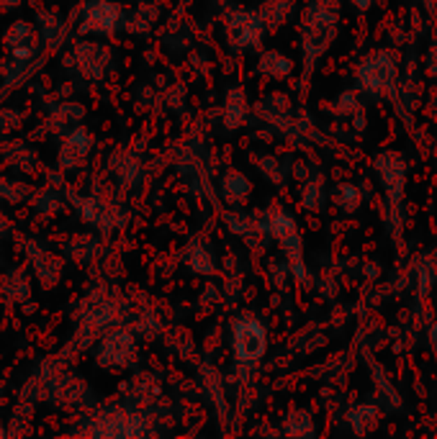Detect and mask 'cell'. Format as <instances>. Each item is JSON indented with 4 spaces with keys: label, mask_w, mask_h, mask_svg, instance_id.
<instances>
[{
    "label": "cell",
    "mask_w": 437,
    "mask_h": 439,
    "mask_svg": "<svg viewBox=\"0 0 437 439\" xmlns=\"http://www.w3.org/2000/svg\"><path fill=\"white\" fill-rule=\"evenodd\" d=\"M396 60L388 52H376L358 64V82L370 93H388L396 85Z\"/></svg>",
    "instance_id": "cell-1"
},
{
    "label": "cell",
    "mask_w": 437,
    "mask_h": 439,
    "mask_svg": "<svg viewBox=\"0 0 437 439\" xmlns=\"http://www.w3.org/2000/svg\"><path fill=\"white\" fill-rule=\"evenodd\" d=\"M96 357L98 365H103V368H129L137 360V342L131 334L114 332L98 344Z\"/></svg>",
    "instance_id": "cell-2"
},
{
    "label": "cell",
    "mask_w": 437,
    "mask_h": 439,
    "mask_svg": "<svg viewBox=\"0 0 437 439\" xmlns=\"http://www.w3.org/2000/svg\"><path fill=\"white\" fill-rule=\"evenodd\" d=\"M268 347V337H265V326L255 319H242L234 326V352L242 362H255L265 355Z\"/></svg>",
    "instance_id": "cell-3"
},
{
    "label": "cell",
    "mask_w": 437,
    "mask_h": 439,
    "mask_svg": "<svg viewBox=\"0 0 437 439\" xmlns=\"http://www.w3.org/2000/svg\"><path fill=\"white\" fill-rule=\"evenodd\" d=\"M376 170L378 177H381V185L386 188V195L391 206L396 208L402 203L404 195V183H406V162L399 152H384L381 157L376 159Z\"/></svg>",
    "instance_id": "cell-4"
},
{
    "label": "cell",
    "mask_w": 437,
    "mask_h": 439,
    "mask_svg": "<svg viewBox=\"0 0 437 439\" xmlns=\"http://www.w3.org/2000/svg\"><path fill=\"white\" fill-rule=\"evenodd\" d=\"M268 229L273 231V237L278 239L289 260L293 262V273L301 278L304 275V262H301V234H298L296 221L291 219L286 211H275L268 221Z\"/></svg>",
    "instance_id": "cell-5"
},
{
    "label": "cell",
    "mask_w": 437,
    "mask_h": 439,
    "mask_svg": "<svg viewBox=\"0 0 437 439\" xmlns=\"http://www.w3.org/2000/svg\"><path fill=\"white\" fill-rule=\"evenodd\" d=\"M121 18H123L121 6H116L111 0H93V3L85 6L80 28L85 34H111V31L119 28Z\"/></svg>",
    "instance_id": "cell-6"
},
{
    "label": "cell",
    "mask_w": 437,
    "mask_h": 439,
    "mask_svg": "<svg viewBox=\"0 0 437 439\" xmlns=\"http://www.w3.org/2000/svg\"><path fill=\"white\" fill-rule=\"evenodd\" d=\"M334 16L332 10L324 8H314L309 13V26L304 28V44H306V54L309 57H316L327 49V44L332 42L334 36Z\"/></svg>",
    "instance_id": "cell-7"
},
{
    "label": "cell",
    "mask_w": 437,
    "mask_h": 439,
    "mask_svg": "<svg viewBox=\"0 0 437 439\" xmlns=\"http://www.w3.org/2000/svg\"><path fill=\"white\" fill-rule=\"evenodd\" d=\"M227 34L232 46L237 49H250L257 46L262 36V21L257 13H247V10H237L227 21Z\"/></svg>",
    "instance_id": "cell-8"
},
{
    "label": "cell",
    "mask_w": 437,
    "mask_h": 439,
    "mask_svg": "<svg viewBox=\"0 0 437 439\" xmlns=\"http://www.w3.org/2000/svg\"><path fill=\"white\" fill-rule=\"evenodd\" d=\"M96 434H108V437H134V434H142L139 416L126 413V411L103 416V422H101V427L96 429Z\"/></svg>",
    "instance_id": "cell-9"
},
{
    "label": "cell",
    "mask_w": 437,
    "mask_h": 439,
    "mask_svg": "<svg viewBox=\"0 0 437 439\" xmlns=\"http://www.w3.org/2000/svg\"><path fill=\"white\" fill-rule=\"evenodd\" d=\"M87 150H90V136H87L83 129L72 132L65 144H62V165L65 167H75L80 165L83 159L87 157Z\"/></svg>",
    "instance_id": "cell-10"
},
{
    "label": "cell",
    "mask_w": 437,
    "mask_h": 439,
    "mask_svg": "<svg viewBox=\"0 0 437 439\" xmlns=\"http://www.w3.org/2000/svg\"><path fill=\"white\" fill-rule=\"evenodd\" d=\"M348 424L352 427L355 434H368L370 429H376L378 424V409L370 404L355 406L352 411L348 413Z\"/></svg>",
    "instance_id": "cell-11"
},
{
    "label": "cell",
    "mask_w": 437,
    "mask_h": 439,
    "mask_svg": "<svg viewBox=\"0 0 437 439\" xmlns=\"http://www.w3.org/2000/svg\"><path fill=\"white\" fill-rule=\"evenodd\" d=\"M332 198H334V203H337V206H340L345 213H355V211H358L360 201H363L360 190L355 188V185H350V183L337 185V188H334V193H332Z\"/></svg>",
    "instance_id": "cell-12"
},
{
    "label": "cell",
    "mask_w": 437,
    "mask_h": 439,
    "mask_svg": "<svg viewBox=\"0 0 437 439\" xmlns=\"http://www.w3.org/2000/svg\"><path fill=\"white\" fill-rule=\"evenodd\" d=\"M260 70L265 72V75H271V78H286L291 72V60L278 52H268V54H262Z\"/></svg>",
    "instance_id": "cell-13"
},
{
    "label": "cell",
    "mask_w": 437,
    "mask_h": 439,
    "mask_svg": "<svg viewBox=\"0 0 437 439\" xmlns=\"http://www.w3.org/2000/svg\"><path fill=\"white\" fill-rule=\"evenodd\" d=\"M286 431L293 434V437H301V434H311L314 427H311V419H309V413L306 411H296L291 413L289 419H286Z\"/></svg>",
    "instance_id": "cell-14"
},
{
    "label": "cell",
    "mask_w": 437,
    "mask_h": 439,
    "mask_svg": "<svg viewBox=\"0 0 437 439\" xmlns=\"http://www.w3.org/2000/svg\"><path fill=\"white\" fill-rule=\"evenodd\" d=\"M247 180L242 175H229L227 180H224V190H227V198L229 201H242L247 193Z\"/></svg>",
    "instance_id": "cell-15"
},
{
    "label": "cell",
    "mask_w": 437,
    "mask_h": 439,
    "mask_svg": "<svg viewBox=\"0 0 437 439\" xmlns=\"http://www.w3.org/2000/svg\"><path fill=\"white\" fill-rule=\"evenodd\" d=\"M427 72L432 78H437V44L427 52Z\"/></svg>",
    "instance_id": "cell-16"
},
{
    "label": "cell",
    "mask_w": 437,
    "mask_h": 439,
    "mask_svg": "<svg viewBox=\"0 0 437 439\" xmlns=\"http://www.w3.org/2000/svg\"><path fill=\"white\" fill-rule=\"evenodd\" d=\"M370 3H373V0H355V6H358L360 10H368L370 8Z\"/></svg>",
    "instance_id": "cell-17"
},
{
    "label": "cell",
    "mask_w": 437,
    "mask_h": 439,
    "mask_svg": "<svg viewBox=\"0 0 437 439\" xmlns=\"http://www.w3.org/2000/svg\"><path fill=\"white\" fill-rule=\"evenodd\" d=\"M429 334H432V342H437V324L429 329Z\"/></svg>",
    "instance_id": "cell-18"
},
{
    "label": "cell",
    "mask_w": 437,
    "mask_h": 439,
    "mask_svg": "<svg viewBox=\"0 0 437 439\" xmlns=\"http://www.w3.org/2000/svg\"><path fill=\"white\" fill-rule=\"evenodd\" d=\"M425 3H432V0H425Z\"/></svg>",
    "instance_id": "cell-19"
}]
</instances>
